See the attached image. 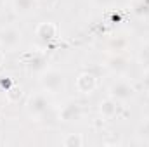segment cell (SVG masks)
<instances>
[{
    "label": "cell",
    "instance_id": "6da1fadb",
    "mask_svg": "<svg viewBox=\"0 0 149 147\" xmlns=\"http://www.w3.org/2000/svg\"><path fill=\"white\" fill-rule=\"evenodd\" d=\"M50 109H52V99H50V94H47L45 90L33 94L26 102V112L33 119L43 118Z\"/></svg>",
    "mask_w": 149,
    "mask_h": 147
},
{
    "label": "cell",
    "instance_id": "5bb4252c",
    "mask_svg": "<svg viewBox=\"0 0 149 147\" xmlns=\"http://www.w3.org/2000/svg\"><path fill=\"white\" fill-rule=\"evenodd\" d=\"M2 64H3V50H0V68H2Z\"/></svg>",
    "mask_w": 149,
    "mask_h": 147
},
{
    "label": "cell",
    "instance_id": "52a82bcc",
    "mask_svg": "<svg viewBox=\"0 0 149 147\" xmlns=\"http://www.w3.org/2000/svg\"><path fill=\"white\" fill-rule=\"evenodd\" d=\"M95 87H97V80H95V76L92 73L78 74V78H76V88H78V92L88 95V94H92L95 90Z\"/></svg>",
    "mask_w": 149,
    "mask_h": 147
},
{
    "label": "cell",
    "instance_id": "2e32d148",
    "mask_svg": "<svg viewBox=\"0 0 149 147\" xmlns=\"http://www.w3.org/2000/svg\"><path fill=\"white\" fill-rule=\"evenodd\" d=\"M0 144H2V142H0Z\"/></svg>",
    "mask_w": 149,
    "mask_h": 147
},
{
    "label": "cell",
    "instance_id": "7a4b0ae2",
    "mask_svg": "<svg viewBox=\"0 0 149 147\" xmlns=\"http://www.w3.org/2000/svg\"><path fill=\"white\" fill-rule=\"evenodd\" d=\"M64 83H66L64 74L61 71H57V69H43L42 74H40V85L50 95L64 90Z\"/></svg>",
    "mask_w": 149,
    "mask_h": 147
},
{
    "label": "cell",
    "instance_id": "8992f818",
    "mask_svg": "<svg viewBox=\"0 0 149 147\" xmlns=\"http://www.w3.org/2000/svg\"><path fill=\"white\" fill-rule=\"evenodd\" d=\"M81 114H83V109H81L80 104H76V102H68L66 106H63L61 111H59V119H61V121H66V123H70V121H78V119L81 118Z\"/></svg>",
    "mask_w": 149,
    "mask_h": 147
},
{
    "label": "cell",
    "instance_id": "9c48e42d",
    "mask_svg": "<svg viewBox=\"0 0 149 147\" xmlns=\"http://www.w3.org/2000/svg\"><path fill=\"white\" fill-rule=\"evenodd\" d=\"M116 112H118V102L114 101V99H106V101H102L101 102V114H102V118H106V119H111L116 116Z\"/></svg>",
    "mask_w": 149,
    "mask_h": 147
},
{
    "label": "cell",
    "instance_id": "3957f363",
    "mask_svg": "<svg viewBox=\"0 0 149 147\" xmlns=\"http://www.w3.org/2000/svg\"><path fill=\"white\" fill-rule=\"evenodd\" d=\"M21 40H23V33L19 28H16L12 24L0 28V50L12 52L19 47Z\"/></svg>",
    "mask_w": 149,
    "mask_h": 147
},
{
    "label": "cell",
    "instance_id": "5b68a950",
    "mask_svg": "<svg viewBox=\"0 0 149 147\" xmlns=\"http://www.w3.org/2000/svg\"><path fill=\"white\" fill-rule=\"evenodd\" d=\"M35 35L42 43H49L52 42L54 38L57 37V26L50 21H45V23H40L35 30Z\"/></svg>",
    "mask_w": 149,
    "mask_h": 147
},
{
    "label": "cell",
    "instance_id": "4fadbf2b",
    "mask_svg": "<svg viewBox=\"0 0 149 147\" xmlns=\"http://www.w3.org/2000/svg\"><path fill=\"white\" fill-rule=\"evenodd\" d=\"M5 94H7L9 101H10V102H14V101H16V97H19V95H21V90H19V88H16V87H9V88L5 90Z\"/></svg>",
    "mask_w": 149,
    "mask_h": 147
},
{
    "label": "cell",
    "instance_id": "9a60e30c",
    "mask_svg": "<svg viewBox=\"0 0 149 147\" xmlns=\"http://www.w3.org/2000/svg\"><path fill=\"white\" fill-rule=\"evenodd\" d=\"M3 7H5V0H0V12L3 10Z\"/></svg>",
    "mask_w": 149,
    "mask_h": 147
},
{
    "label": "cell",
    "instance_id": "30bf717a",
    "mask_svg": "<svg viewBox=\"0 0 149 147\" xmlns=\"http://www.w3.org/2000/svg\"><path fill=\"white\" fill-rule=\"evenodd\" d=\"M63 146L64 147H80L83 146V137L80 133H68L63 140Z\"/></svg>",
    "mask_w": 149,
    "mask_h": 147
},
{
    "label": "cell",
    "instance_id": "277c9868",
    "mask_svg": "<svg viewBox=\"0 0 149 147\" xmlns=\"http://www.w3.org/2000/svg\"><path fill=\"white\" fill-rule=\"evenodd\" d=\"M135 95V88L127 80H116L109 87V97L116 102H128Z\"/></svg>",
    "mask_w": 149,
    "mask_h": 147
},
{
    "label": "cell",
    "instance_id": "8fae6325",
    "mask_svg": "<svg viewBox=\"0 0 149 147\" xmlns=\"http://www.w3.org/2000/svg\"><path fill=\"white\" fill-rule=\"evenodd\" d=\"M139 62H141L144 68L149 69V42L142 43V47H141V50H139Z\"/></svg>",
    "mask_w": 149,
    "mask_h": 147
},
{
    "label": "cell",
    "instance_id": "7c38bea8",
    "mask_svg": "<svg viewBox=\"0 0 149 147\" xmlns=\"http://www.w3.org/2000/svg\"><path fill=\"white\" fill-rule=\"evenodd\" d=\"M111 64H109V68L114 69V71H120V69H123L125 68V59L123 57H111V61H109Z\"/></svg>",
    "mask_w": 149,
    "mask_h": 147
},
{
    "label": "cell",
    "instance_id": "ba28073f",
    "mask_svg": "<svg viewBox=\"0 0 149 147\" xmlns=\"http://www.w3.org/2000/svg\"><path fill=\"white\" fill-rule=\"evenodd\" d=\"M14 12L19 16H30L38 7V0H12Z\"/></svg>",
    "mask_w": 149,
    "mask_h": 147
}]
</instances>
